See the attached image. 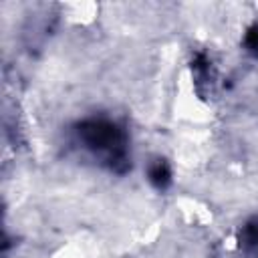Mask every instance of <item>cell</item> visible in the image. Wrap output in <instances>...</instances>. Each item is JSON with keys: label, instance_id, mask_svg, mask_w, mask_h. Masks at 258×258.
Instances as JSON below:
<instances>
[{"label": "cell", "instance_id": "3957f363", "mask_svg": "<svg viewBox=\"0 0 258 258\" xmlns=\"http://www.w3.org/2000/svg\"><path fill=\"white\" fill-rule=\"evenodd\" d=\"M147 175H149V181L155 189H165L171 183V169H169L165 159H153L149 163Z\"/></svg>", "mask_w": 258, "mask_h": 258}, {"label": "cell", "instance_id": "277c9868", "mask_svg": "<svg viewBox=\"0 0 258 258\" xmlns=\"http://www.w3.org/2000/svg\"><path fill=\"white\" fill-rule=\"evenodd\" d=\"M244 46L246 50L258 58V24H252L248 30H246V36H244Z\"/></svg>", "mask_w": 258, "mask_h": 258}, {"label": "cell", "instance_id": "6da1fadb", "mask_svg": "<svg viewBox=\"0 0 258 258\" xmlns=\"http://www.w3.org/2000/svg\"><path fill=\"white\" fill-rule=\"evenodd\" d=\"M77 137L85 149L101 155L103 161L117 173H125L131 167L127 155V135L125 131L107 117H89L77 123Z\"/></svg>", "mask_w": 258, "mask_h": 258}, {"label": "cell", "instance_id": "7a4b0ae2", "mask_svg": "<svg viewBox=\"0 0 258 258\" xmlns=\"http://www.w3.org/2000/svg\"><path fill=\"white\" fill-rule=\"evenodd\" d=\"M238 248L250 256L258 258V218H250L238 232Z\"/></svg>", "mask_w": 258, "mask_h": 258}]
</instances>
